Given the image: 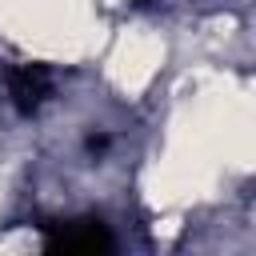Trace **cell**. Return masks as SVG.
<instances>
[{
	"instance_id": "2",
	"label": "cell",
	"mask_w": 256,
	"mask_h": 256,
	"mask_svg": "<svg viewBox=\"0 0 256 256\" xmlns=\"http://www.w3.org/2000/svg\"><path fill=\"white\" fill-rule=\"evenodd\" d=\"M8 96L16 104V112L32 116L48 96H52V76L40 68V64H24V68H12L8 72Z\"/></svg>"
},
{
	"instance_id": "1",
	"label": "cell",
	"mask_w": 256,
	"mask_h": 256,
	"mask_svg": "<svg viewBox=\"0 0 256 256\" xmlns=\"http://www.w3.org/2000/svg\"><path fill=\"white\" fill-rule=\"evenodd\" d=\"M48 252H108L112 248V232L104 228V220H68V224H56L44 240Z\"/></svg>"
}]
</instances>
